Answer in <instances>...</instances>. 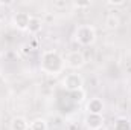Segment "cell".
Here are the masks:
<instances>
[{"mask_svg":"<svg viewBox=\"0 0 131 130\" xmlns=\"http://www.w3.org/2000/svg\"><path fill=\"white\" fill-rule=\"evenodd\" d=\"M66 61L64 58L53 49L44 51L41 54V60H40V69L41 72L47 73V75H58L64 70Z\"/></svg>","mask_w":131,"mask_h":130,"instance_id":"obj_1","label":"cell"},{"mask_svg":"<svg viewBox=\"0 0 131 130\" xmlns=\"http://www.w3.org/2000/svg\"><path fill=\"white\" fill-rule=\"evenodd\" d=\"M75 41L81 46H92L96 41V29L90 25H79L75 29Z\"/></svg>","mask_w":131,"mask_h":130,"instance_id":"obj_2","label":"cell"},{"mask_svg":"<svg viewBox=\"0 0 131 130\" xmlns=\"http://www.w3.org/2000/svg\"><path fill=\"white\" fill-rule=\"evenodd\" d=\"M63 86H64L66 90H69L70 94L75 92V90H81L82 86H84V78L79 73H69V75H66L64 80H63Z\"/></svg>","mask_w":131,"mask_h":130,"instance_id":"obj_3","label":"cell"},{"mask_svg":"<svg viewBox=\"0 0 131 130\" xmlns=\"http://www.w3.org/2000/svg\"><path fill=\"white\" fill-rule=\"evenodd\" d=\"M66 66L70 69H81L82 66L85 64V57L81 51H72L66 55L64 58Z\"/></svg>","mask_w":131,"mask_h":130,"instance_id":"obj_4","label":"cell"},{"mask_svg":"<svg viewBox=\"0 0 131 130\" xmlns=\"http://www.w3.org/2000/svg\"><path fill=\"white\" fill-rule=\"evenodd\" d=\"M29 18H31V15L28 12H23V11L15 12L12 15V25L18 31H26L28 29V25H29Z\"/></svg>","mask_w":131,"mask_h":130,"instance_id":"obj_5","label":"cell"},{"mask_svg":"<svg viewBox=\"0 0 131 130\" xmlns=\"http://www.w3.org/2000/svg\"><path fill=\"white\" fill-rule=\"evenodd\" d=\"M85 126L90 130H98L101 127H104V116L102 115H93L89 113L85 116Z\"/></svg>","mask_w":131,"mask_h":130,"instance_id":"obj_6","label":"cell"},{"mask_svg":"<svg viewBox=\"0 0 131 130\" xmlns=\"http://www.w3.org/2000/svg\"><path fill=\"white\" fill-rule=\"evenodd\" d=\"M104 101L101 98H92L89 103H87V112L89 113H93V115H102L104 112Z\"/></svg>","mask_w":131,"mask_h":130,"instance_id":"obj_7","label":"cell"},{"mask_svg":"<svg viewBox=\"0 0 131 130\" xmlns=\"http://www.w3.org/2000/svg\"><path fill=\"white\" fill-rule=\"evenodd\" d=\"M11 130H29V123L25 116H15L11 119Z\"/></svg>","mask_w":131,"mask_h":130,"instance_id":"obj_8","label":"cell"},{"mask_svg":"<svg viewBox=\"0 0 131 130\" xmlns=\"http://www.w3.org/2000/svg\"><path fill=\"white\" fill-rule=\"evenodd\" d=\"M41 28H43V20L40 18V17H34L31 15V18H29V25H28V32L29 34H38L41 31Z\"/></svg>","mask_w":131,"mask_h":130,"instance_id":"obj_9","label":"cell"},{"mask_svg":"<svg viewBox=\"0 0 131 130\" xmlns=\"http://www.w3.org/2000/svg\"><path fill=\"white\" fill-rule=\"evenodd\" d=\"M105 26L108 28V29H117L119 26H121V17L117 15V14H108L107 15V18H105Z\"/></svg>","mask_w":131,"mask_h":130,"instance_id":"obj_10","label":"cell"},{"mask_svg":"<svg viewBox=\"0 0 131 130\" xmlns=\"http://www.w3.org/2000/svg\"><path fill=\"white\" fill-rule=\"evenodd\" d=\"M29 130H47V123L43 118H37L29 124Z\"/></svg>","mask_w":131,"mask_h":130,"instance_id":"obj_11","label":"cell"},{"mask_svg":"<svg viewBox=\"0 0 131 130\" xmlns=\"http://www.w3.org/2000/svg\"><path fill=\"white\" fill-rule=\"evenodd\" d=\"M114 130H131V123L128 118H117L114 123Z\"/></svg>","mask_w":131,"mask_h":130,"instance_id":"obj_12","label":"cell"},{"mask_svg":"<svg viewBox=\"0 0 131 130\" xmlns=\"http://www.w3.org/2000/svg\"><path fill=\"white\" fill-rule=\"evenodd\" d=\"M53 8H57V9H66L67 6H69V2H66V0H53Z\"/></svg>","mask_w":131,"mask_h":130,"instance_id":"obj_13","label":"cell"},{"mask_svg":"<svg viewBox=\"0 0 131 130\" xmlns=\"http://www.w3.org/2000/svg\"><path fill=\"white\" fill-rule=\"evenodd\" d=\"M72 5H73L75 8L82 9V8H90V6H92V2H90V0H87V2H73Z\"/></svg>","mask_w":131,"mask_h":130,"instance_id":"obj_14","label":"cell"},{"mask_svg":"<svg viewBox=\"0 0 131 130\" xmlns=\"http://www.w3.org/2000/svg\"><path fill=\"white\" fill-rule=\"evenodd\" d=\"M125 3H127L125 0H108V2H107L108 6H124Z\"/></svg>","mask_w":131,"mask_h":130,"instance_id":"obj_15","label":"cell"},{"mask_svg":"<svg viewBox=\"0 0 131 130\" xmlns=\"http://www.w3.org/2000/svg\"><path fill=\"white\" fill-rule=\"evenodd\" d=\"M72 94L76 97V98H75L76 101H82L84 97H85V94H84V90H82V89H81V90H75V92H72Z\"/></svg>","mask_w":131,"mask_h":130,"instance_id":"obj_16","label":"cell"},{"mask_svg":"<svg viewBox=\"0 0 131 130\" xmlns=\"http://www.w3.org/2000/svg\"><path fill=\"white\" fill-rule=\"evenodd\" d=\"M98 130H107V129H105V127H101V129H98Z\"/></svg>","mask_w":131,"mask_h":130,"instance_id":"obj_17","label":"cell"},{"mask_svg":"<svg viewBox=\"0 0 131 130\" xmlns=\"http://www.w3.org/2000/svg\"><path fill=\"white\" fill-rule=\"evenodd\" d=\"M0 23H2V20H0Z\"/></svg>","mask_w":131,"mask_h":130,"instance_id":"obj_18","label":"cell"}]
</instances>
